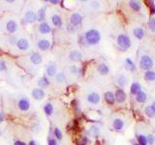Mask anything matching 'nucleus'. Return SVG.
Returning <instances> with one entry per match:
<instances>
[{
  "mask_svg": "<svg viewBox=\"0 0 155 145\" xmlns=\"http://www.w3.org/2000/svg\"><path fill=\"white\" fill-rule=\"evenodd\" d=\"M143 71H151L155 67V57L146 50H139L138 54V65Z\"/></svg>",
  "mask_w": 155,
  "mask_h": 145,
  "instance_id": "f257e3e1",
  "label": "nucleus"
},
{
  "mask_svg": "<svg viewBox=\"0 0 155 145\" xmlns=\"http://www.w3.org/2000/svg\"><path fill=\"white\" fill-rule=\"evenodd\" d=\"M84 40L87 46L94 47L101 43L102 34L97 28H89L84 34Z\"/></svg>",
  "mask_w": 155,
  "mask_h": 145,
  "instance_id": "f03ea898",
  "label": "nucleus"
},
{
  "mask_svg": "<svg viewBox=\"0 0 155 145\" xmlns=\"http://www.w3.org/2000/svg\"><path fill=\"white\" fill-rule=\"evenodd\" d=\"M115 45L120 51H127L132 47L131 37L125 32H120L115 37Z\"/></svg>",
  "mask_w": 155,
  "mask_h": 145,
  "instance_id": "7ed1b4c3",
  "label": "nucleus"
},
{
  "mask_svg": "<svg viewBox=\"0 0 155 145\" xmlns=\"http://www.w3.org/2000/svg\"><path fill=\"white\" fill-rule=\"evenodd\" d=\"M130 33L131 36L135 39L138 42H141L145 38L146 35V30L143 25L140 23L133 24L130 28Z\"/></svg>",
  "mask_w": 155,
  "mask_h": 145,
  "instance_id": "20e7f679",
  "label": "nucleus"
},
{
  "mask_svg": "<svg viewBox=\"0 0 155 145\" xmlns=\"http://www.w3.org/2000/svg\"><path fill=\"white\" fill-rule=\"evenodd\" d=\"M129 81H130V80H129V76L126 72H119L115 76V78H114V82L116 86L120 89L125 88L129 84Z\"/></svg>",
  "mask_w": 155,
  "mask_h": 145,
  "instance_id": "39448f33",
  "label": "nucleus"
},
{
  "mask_svg": "<svg viewBox=\"0 0 155 145\" xmlns=\"http://www.w3.org/2000/svg\"><path fill=\"white\" fill-rule=\"evenodd\" d=\"M125 127H126L125 120H124L123 118L116 116L111 119V128H113L114 131H124V129H125Z\"/></svg>",
  "mask_w": 155,
  "mask_h": 145,
  "instance_id": "423d86ee",
  "label": "nucleus"
},
{
  "mask_svg": "<svg viewBox=\"0 0 155 145\" xmlns=\"http://www.w3.org/2000/svg\"><path fill=\"white\" fill-rule=\"evenodd\" d=\"M128 6L130 10L133 11L137 14H141L144 13V4L141 1H138V0H131L128 1Z\"/></svg>",
  "mask_w": 155,
  "mask_h": 145,
  "instance_id": "0eeeda50",
  "label": "nucleus"
},
{
  "mask_svg": "<svg viewBox=\"0 0 155 145\" xmlns=\"http://www.w3.org/2000/svg\"><path fill=\"white\" fill-rule=\"evenodd\" d=\"M114 98H115V103L118 104H124L126 103L127 100V94L124 89H116L114 92Z\"/></svg>",
  "mask_w": 155,
  "mask_h": 145,
  "instance_id": "6e6552de",
  "label": "nucleus"
},
{
  "mask_svg": "<svg viewBox=\"0 0 155 145\" xmlns=\"http://www.w3.org/2000/svg\"><path fill=\"white\" fill-rule=\"evenodd\" d=\"M87 101L90 104H99L101 102V96L96 91H91L87 95Z\"/></svg>",
  "mask_w": 155,
  "mask_h": 145,
  "instance_id": "1a4fd4ad",
  "label": "nucleus"
},
{
  "mask_svg": "<svg viewBox=\"0 0 155 145\" xmlns=\"http://www.w3.org/2000/svg\"><path fill=\"white\" fill-rule=\"evenodd\" d=\"M96 71L99 74H100V76L107 77V76H109L110 73H111V68H110V66L108 63L102 62L100 64H98L97 68H96Z\"/></svg>",
  "mask_w": 155,
  "mask_h": 145,
  "instance_id": "9d476101",
  "label": "nucleus"
},
{
  "mask_svg": "<svg viewBox=\"0 0 155 145\" xmlns=\"http://www.w3.org/2000/svg\"><path fill=\"white\" fill-rule=\"evenodd\" d=\"M83 23V16L80 13H73L70 17V24L73 27H78Z\"/></svg>",
  "mask_w": 155,
  "mask_h": 145,
  "instance_id": "9b49d317",
  "label": "nucleus"
},
{
  "mask_svg": "<svg viewBox=\"0 0 155 145\" xmlns=\"http://www.w3.org/2000/svg\"><path fill=\"white\" fill-rule=\"evenodd\" d=\"M5 27H6V31H7L8 33L14 34V33H16L17 31H18V29H19V24L17 23L16 20H8L7 23H6Z\"/></svg>",
  "mask_w": 155,
  "mask_h": 145,
  "instance_id": "f8f14e48",
  "label": "nucleus"
},
{
  "mask_svg": "<svg viewBox=\"0 0 155 145\" xmlns=\"http://www.w3.org/2000/svg\"><path fill=\"white\" fill-rule=\"evenodd\" d=\"M16 44H17V47H18L20 50H23V51L29 50L30 47V43L26 38H20L19 40L16 42Z\"/></svg>",
  "mask_w": 155,
  "mask_h": 145,
  "instance_id": "ddd939ff",
  "label": "nucleus"
},
{
  "mask_svg": "<svg viewBox=\"0 0 155 145\" xmlns=\"http://www.w3.org/2000/svg\"><path fill=\"white\" fill-rule=\"evenodd\" d=\"M144 80L147 83H149L150 85L155 87V70L144 72Z\"/></svg>",
  "mask_w": 155,
  "mask_h": 145,
  "instance_id": "4468645a",
  "label": "nucleus"
},
{
  "mask_svg": "<svg viewBox=\"0 0 155 145\" xmlns=\"http://www.w3.org/2000/svg\"><path fill=\"white\" fill-rule=\"evenodd\" d=\"M37 47L40 50H42V51L48 50L49 48L50 47V40H48V39H46V38L39 39V40L37 41Z\"/></svg>",
  "mask_w": 155,
  "mask_h": 145,
  "instance_id": "2eb2a0df",
  "label": "nucleus"
},
{
  "mask_svg": "<svg viewBox=\"0 0 155 145\" xmlns=\"http://www.w3.org/2000/svg\"><path fill=\"white\" fill-rule=\"evenodd\" d=\"M18 107L20 110L21 111H27L29 110L30 108V102L29 100L26 99V98H20L19 101H18Z\"/></svg>",
  "mask_w": 155,
  "mask_h": 145,
  "instance_id": "dca6fc26",
  "label": "nucleus"
},
{
  "mask_svg": "<svg viewBox=\"0 0 155 145\" xmlns=\"http://www.w3.org/2000/svg\"><path fill=\"white\" fill-rule=\"evenodd\" d=\"M141 90H143V86H141V84L139 81H133L132 82V84L130 86V94H131V96L136 97Z\"/></svg>",
  "mask_w": 155,
  "mask_h": 145,
  "instance_id": "f3484780",
  "label": "nucleus"
},
{
  "mask_svg": "<svg viewBox=\"0 0 155 145\" xmlns=\"http://www.w3.org/2000/svg\"><path fill=\"white\" fill-rule=\"evenodd\" d=\"M124 66H125V69L127 70V71L132 72V73L136 72L137 69H138L137 64L131 58H129V57H127V58L124 59Z\"/></svg>",
  "mask_w": 155,
  "mask_h": 145,
  "instance_id": "a211bd4d",
  "label": "nucleus"
},
{
  "mask_svg": "<svg viewBox=\"0 0 155 145\" xmlns=\"http://www.w3.org/2000/svg\"><path fill=\"white\" fill-rule=\"evenodd\" d=\"M104 100L105 102L110 104L114 105L115 104V98H114V93L111 90H107L104 93Z\"/></svg>",
  "mask_w": 155,
  "mask_h": 145,
  "instance_id": "6ab92c4d",
  "label": "nucleus"
},
{
  "mask_svg": "<svg viewBox=\"0 0 155 145\" xmlns=\"http://www.w3.org/2000/svg\"><path fill=\"white\" fill-rule=\"evenodd\" d=\"M23 20L26 23H33L37 20V16L35 14V12H33L32 10H28L27 12H25Z\"/></svg>",
  "mask_w": 155,
  "mask_h": 145,
  "instance_id": "aec40b11",
  "label": "nucleus"
},
{
  "mask_svg": "<svg viewBox=\"0 0 155 145\" xmlns=\"http://www.w3.org/2000/svg\"><path fill=\"white\" fill-rule=\"evenodd\" d=\"M46 93L45 91L43 90L42 88H40V87H37V88H34L31 92V96L33 97L34 99L37 100V101H41L44 99Z\"/></svg>",
  "mask_w": 155,
  "mask_h": 145,
  "instance_id": "412c9836",
  "label": "nucleus"
},
{
  "mask_svg": "<svg viewBox=\"0 0 155 145\" xmlns=\"http://www.w3.org/2000/svg\"><path fill=\"white\" fill-rule=\"evenodd\" d=\"M135 100H136V102L140 104H145L148 101V94L146 93L144 90H141L140 93L135 97Z\"/></svg>",
  "mask_w": 155,
  "mask_h": 145,
  "instance_id": "4be33fe9",
  "label": "nucleus"
},
{
  "mask_svg": "<svg viewBox=\"0 0 155 145\" xmlns=\"http://www.w3.org/2000/svg\"><path fill=\"white\" fill-rule=\"evenodd\" d=\"M69 58H70V60L74 61V62H79V61L83 59V54H81V52L80 50H73L69 53Z\"/></svg>",
  "mask_w": 155,
  "mask_h": 145,
  "instance_id": "5701e85b",
  "label": "nucleus"
},
{
  "mask_svg": "<svg viewBox=\"0 0 155 145\" xmlns=\"http://www.w3.org/2000/svg\"><path fill=\"white\" fill-rule=\"evenodd\" d=\"M46 74L48 77H55V74H57V66L55 65L54 63H50L47 66V69H46Z\"/></svg>",
  "mask_w": 155,
  "mask_h": 145,
  "instance_id": "b1692460",
  "label": "nucleus"
},
{
  "mask_svg": "<svg viewBox=\"0 0 155 145\" xmlns=\"http://www.w3.org/2000/svg\"><path fill=\"white\" fill-rule=\"evenodd\" d=\"M38 30H39V33L45 35V34H49V33L51 32V27H50V25L48 23L43 21V23H41L40 25H39Z\"/></svg>",
  "mask_w": 155,
  "mask_h": 145,
  "instance_id": "393cba45",
  "label": "nucleus"
},
{
  "mask_svg": "<svg viewBox=\"0 0 155 145\" xmlns=\"http://www.w3.org/2000/svg\"><path fill=\"white\" fill-rule=\"evenodd\" d=\"M50 20L55 27H61L62 24H63L62 17H60V15H58V14H53L50 17Z\"/></svg>",
  "mask_w": 155,
  "mask_h": 145,
  "instance_id": "a878e982",
  "label": "nucleus"
},
{
  "mask_svg": "<svg viewBox=\"0 0 155 145\" xmlns=\"http://www.w3.org/2000/svg\"><path fill=\"white\" fill-rule=\"evenodd\" d=\"M42 60H43V57L39 52H33V53L30 55V61H31V63L34 65L41 64Z\"/></svg>",
  "mask_w": 155,
  "mask_h": 145,
  "instance_id": "bb28decb",
  "label": "nucleus"
},
{
  "mask_svg": "<svg viewBox=\"0 0 155 145\" xmlns=\"http://www.w3.org/2000/svg\"><path fill=\"white\" fill-rule=\"evenodd\" d=\"M137 142L140 145H147V137H146V133H137L136 134Z\"/></svg>",
  "mask_w": 155,
  "mask_h": 145,
  "instance_id": "cd10ccee",
  "label": "nucleus"
},
{
  "mask_svg": "<svg viewBox=\"0 0 155 145\" xmlns=\"http://www.w3.org/2000/svg\"><path fill=\"white\" fill-rule=\"evenodd\" d=\"M144 113L145 114V116H147L149 119L155 120V113L153 112L152 108L150 107L149 104H146L144 107Z\"/></svg>",
  "mask_w": 155,
  "mask_h": 145,
  "instance_id": "c85d7f7f",
  "label": "nucleus"
},
{
  "mask_svg": "<svg viewBox=\"0 0 155 145\" xmlns=\"http://www.w3.org/2000/svg\"><path fill=\"white\" fill-rule=\"evenodd\" d=\"M38 85L40 86V88L43 89V87H46V86H49L50 85V80H49V77H42L41 78H39V80H38Z\"/></svg>",
  "mask_w": 155,
  "mask_h": 145,
  "instance_id": "c756f323",
  "label": "nucleus"
},
{
  "mask_svg": "<svg viewBox=\"0 0 155 145\" xmlns=\"http://www.w3.org/2000/svg\"><path fill=\"white\" fill-rule=\"evenodd\" d=\"M44 112H45L46 115L50 116L51 114L53 113V104H51V103L46 104L45 107H44Z\"/></svg>",
  "mask_w": 155,
  "mask_h": 145,
  "instance_id": "7c9ffc66",
  "label": "nucleus"
},
{
  "mask_svg": "<svg viewBox=\"0 0 155 145\" xmlns=\"http://www.w3.org/2000/svg\"><path fill=\"white\" fill-rule=\"evenodd\" d=\"M36 16H37V20L39 21H42V23H43V20H45V17H46V7L41 8L40 10L37 12Z\"/></svg>",
  "mask_w": 155,
  "mask_h": 145,
  "instance_id": "2f4dec72",
  "label": "nucleus"
},
{
  "mask_svg": "<svg viewBox=\"0 0 155 145\" xmlns=\"http://www.w3.org/2000/svg\"><path fill=\"white\" fill-rule=\"evenodd\" d=\"M148 28L153 34H155V15L149 17L148 20Z\"/></svg>",
  "mask_w": 155,
  "mask_h": 145,
  "instance_id": "473e14b6",
  "label": "nucleus"
},
{
  "mask_svg": "<svg viewBox=\"0 0 155 145\" xmlns=\"http://www.w3.org/2000/svg\"><path fill=\"white\" fill-rule=\"evenodd\" d=\"M65 80H66V77L62 72H57V74H55V80H56L57 83H60V84H61V83L65 81Z\"/></svg>",
  "mask_w": 155,
  "mask_h": 145,
  "instance_id": "72a5a7b5",
  "label": "nucleus"
},
{
  "mask_svg": "<svg viewBox=\"0 0 155 145\" xmlns=\"http://www.w3.org/2000/svg\"><path fill=\"white\" fill-rule=\"evenodd\" d=\"M53 134L55 135V137H56L57 139L61 140L63 138V134H62V131L61 130H60L59 128H55L54 131H53Z\"/></svg>",
  "mask_w": 155,
  "mask_h": 145,
  "instance_id": "f704fd0d",
  "label": "nucleus"
},
{
  "mask_svg": "<svg viewBox=\"0 0 155 145\" xmlns=\"http://www.w3.org/2000/svg\"><path fill=\"white\" fill-rule=\"evenodd\" d=\"M80 68L78 67V66H72L70 68V73L72 74H74V76H79L80 74Z\"/></svg>",
  "mask_w": 155,
  "mask_h": 145,
  "instance_id": "c9c22d12",
  "label": "nucleus"
},
{
  "mask_svg": "<svg viewBox=\"0 0 155 145\" xmlns=\"http://www.w3.org/2000/svg\"><path fill=\"white\" fill-rule=\"evenodd\" d=\"M99 131H100V129H99V127L97 126H92L91 128H90V134L93 135H98Z\"/></svg>",
  "mask_w": 155,
  "mask_h": 145,
  "instance_id": "e433bc0d",
  "label": "nucleus"
},
{
  "mask_svg": "<svg viewBox=\"0 0 155 145\" xmlns=\"http://www.w3.org/2000/svg\"><path fill=\"white\" fill-rule=\"evenodd\" d=\"M7 69V66H6V63L4 62L3 60H0V73H2L4 71H6Z\"/></svg>",
  "mask_w": 155,
  "mask_h": 145,
  "instance_id": "4c0bfd02",
  "label": "nucleus"
},
{
  "mask_svg": "<svg viewBox=\"0 0 155 145\" xmlns=\"http://www.w3.org/2000/svg\"><path fill=\"white\" fill-rule=\"evenodd\" d=\"M48 145H58V144H57V141L54 138H50L49 141H48Z\"/></svg>",
  "mask_w": 155,
  "mask_h": 145,
  "instance_id": "58836bf2",
  "label": "nucleus"
},
{
  "mask_svg": "<svg viewBox=\"0 0 155 145\" xmlns=\"http://www.w3.org/2000/svg\"><path fill=\"white\" fill-rule=\"evenodd\" d=\"M149 105H150V107L152 108L153 112L155 113V99H152V100H151V102H150Z\"/></svg>",
  "mask_w": 155,
  "mask_h": 145,
  "instance_id": "ea45409f",
  "label": "nucleus"
},
{
  "mask_svg": "<svg viewBox=\"0 0 155 145\" xmlns=\"http://www.w3.org/2000/svg\"><path fill=\"white\" fill-rule=\"evenodd\" d=\"M15 145H26V144L23 141H20V140H17V141H15Z\"/></svg>",
  "mask_w": 155,
  "mask_h": 145,
  "instance_id": "a19ab883",
  "label": "nucleus"
},
{
  "mask_svg": "<svg viewBox=\"0 0 155 145\" xmlns=\"http://www.w3.org/2000/svg\"><path fill=\"white\" fill-rule=\"evenodd\" d=\"M49 2H50V4H53V5H56V4L59 3V1H57V0H50Z\"/></svg>",
  "mask_w": 155,
  "mask_h": 145,
  "instance_id": "79ce46f5",
  "label": "nucleus"
},
{
  "mask_svg": "<svg viewBox=\"0 0 155 145\" xmlns=\"http://www.w3.org/2000/svg\"><path fill=\"white\" fill-rule=\"evenodd\" d=\"M4 121V114L3 112L0 111V123H2Z\"/></svg>",
  "mask_w": 155,
  "mask_h": 145,
  "instance_id": "37998d69",
  "label": "nucleus"
},
{
  "mask_svg": "<svg viewBox=\"0 0 155 145\" xmlns=\"http://www.w3.org/2000/svg\"><path fill=\"white\" fill-rule=\"evenodd\" d=\"M28 145H37V144H36V142H35V141H34V140H31V141L29 142V144H28Z\"/></svg>",
  "mask_w": 155,
  "mask_h": 145,
  "instance_id": "c03bdc74",
  "label": "nucleus"
},
{
  "mask_svg": "<svg viewBox=\"0 0 155 145\" xmlns=\"http://www.w3.org/2000/svg\"><path fill=\"white\" fill-rule=\"evenodd\" d=\"M133 145H140V144L138 143V142H136V143H134V144H133Z\"/></svg>",
  "mask_w": 155,
  "mask_h": 145,
  "instance_id": "a18cd8bd",
  "label": "nucleus"
}]
</instances>
